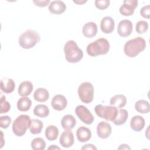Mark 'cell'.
<instances>
[{"instance_id": "6da1fadb", "label": "cell", "mask_w": 150, "mask_h": 150, "mask_svg": "<svg viewBox=\"0 0 150 150\" xmlns=\"http://www.w3.org/2000/svg\"><path fill=\"white\" fill-rule=\"evenodd\" d=\"M146 47L145 40L141 37H137L128 40L124 45V52L129 57H135Z\"/></svg>"}, {"instance_id": "7a4b0ae2", "label": "cell", "mask_w": 150, "mask_h": 150, "mask_svg": "<svg viewBox=\"0 0 150 150\" xmlns=\"http://www.w3.org/2000/svg\"><path fill=\"white\" fill-rule=\"evenodd\" d=\"M66 60L71 63L80 62L83 57V50L79 47L76 42L73 40H68L64 46Z\"/></svg>"}, {"instance_id": "3957f363", "label": "cell", "mask_w": 150, "mask_h": 150, "mask_svg": "<svg viewBox=\"0 0 150 150\" xmlns=\"http://www.w3.org/2000/svg\"><path fill=\"white\" fill-rule=\"evenodd\" d=\"M110 49V45L107 39L100 38L89 43L86 48L87 54L91 57L107 54Z\"/></svg>"}, {"instance_id": "277c9868", "label": "cell", "mask_w": 150, "mask_h": 150, "mask_svg": "<svg viewBox=\"0 0 150 150\" xmlns=\"http://www.w3.org/2000/svg\"><path fill=\"white\" fill-rule=\"evenodd\" d=\"M40 40V36L38 32L28 29L22 33L19 37L18 42L20 46L25 49H31Z\"/></svg>"}, {"instance_id": "5b68a950", "label": "cell", "mask_w": 150, "mask_h": 150, "mask_svg": "<svg viewBox=\"0 0 150 150\" xmlns=\"http://www.w3.org/2000/svg\"><path fill=\"white\" fill-rule=\"evenodd\" d=\"M31 124V120L28 115L21 114L19 115L13 122L12 129L13 134L18 137L23 136L29 128Z\"/></svg>"}, {"instance_id": "8992f818", "label": "cell", "mask_w": 150, "mask_h": 150, "mask_svg": "<svg viewBox=\"0 0 150 150\" xmlns=\"http://www.w3.org/2000/svg\"><path fill=\"white\" fill-rule=\"evenodd\" d=\"M96 114L101 118H104L107 121H112L117 117L118 110L112 105H97L94 108Z\"/></svg>"}, {"instance_id": "52a82bcc", "label": "cell", "mask_w": 150, "mask_h": 150, "mask_svg": "<svg viewBox=\"0 0 150 150\" xmlns=\"http://www.w3.org/2000/svg\"><path fill=\"white\" fill-rule=\"evenodd\" d=\"M94 86L90 82H83L78 87V95L81 101L86 104L92 102L94 97Z\"/></svg>"}, {"instance_id": "ba28073f", "label": "cell", "mask_w": 150, "mask_h": 150, "mask_svg": "<svg viewBox=\"0 0 150 150\" xmlns=\"http://www.w3.org/2000/svg\"><path fill=\"white\" fill-rule=\"evenodd\" d=\"M75 112L78 118L84 123L90 125L94 121V118L90 111L83 105H77L75 109Z\"/></svg>"}, {"instance_id": "9c48e42d", "label": "cell", "mask_w": 150, "mask_h": 150, "mask_svg": "<svg viewBox=\"0 0 150 150\" xmlns=\"http://www.w3.org/2000/svg\"><path fill=\"white\" fill-rule=\"evenodd\" d=\"M138 6V1L137 0H124L123 4L120 8V12L124 16H128L132 15L135 9Z\"/></svg>"}, {"instance_id": "30bf717a", "label": "cell", "mask_w": 150, "mask_h": 150, "mask_svg": "<svg viewBox=\"0 0 150 150\" xmlns=\"http://www.w3.org/2000/svg\"><path fill=\"white\" fill-rule=\"evenodd\" d=\"M133 25L131 21L128 19L121 21L117 27L118 34L121 37H127L129 36L132 32Z\"/></svg>"}, {"instance_id": "8fae6325", "label": "cell", "mask_w": 150, "mask_h": 150, "mask_svg": "<svg viewBox=\"0 0 150 150\" xmlns=\"http://www.w3.org/2000/svg\"><path fill=\"white\" fill-rule=\"evenodd\" d=\"M67 105V101L66 97L61 94L55 95L51 101L52 108L56 111H62L64 110Z\"/></svg>"}, {"instance_id": "7c38bea8", "label": "cell", "mask_w": 150, "mask_h": 150, "mask_svg": "<svg viewBox=\"0 0 150 150\" xmlns=\"http://www.w3.org/2000/svg\"><path fill=\"white\" fill-rule=\"evenodd\" d=\"M60 144L64 148L71 146L74 142V135L71 129H65L60 137Z\"/></svg>"}, {"instance_id": "4fadbf2b", "label": "cell", "mask_w": 150, "mask_h": 150, "mask_svg": "<svg viewBox=\"0 0 150 150\" xmlns=\"http://www.w3.org/2000/svg\"><path fill=\"white\" fill-rule=\"evenodd\" d=\"M112 132L110 124L106 121L100 122L97 126V134L98 136L103 139L108 138Z\"/></svg>"}, {"instance_id": "5bb4252c", "label": "cell", "mask_w": 150, "mask_h": 150, "mask_svg": "<svg viewBox=\"0 0 150 150\" xmlns=\"http://www.w3.org/2000/svg\"><path fill=\"white\" fill-rule=\"evenodd\" d=\"M115 27L114 19L110 16H105L102 18L100 22V28L101 31L106 34L112 32Z\"/></svg>"}, {"instance_id": "9a60e30c", "label": "cell", "mask_w": 150, "mask_h": 150, "mask_svg": "<svg viewBox=\"0 0 150 150\" xmlns=\"http://www.w3.org/2000/svg\"><path fill=\"white\" fill-rule=\"evenodd\" d=\"M66 10L65 4L62 1H52L49 5V11L50 13L55 15H59Z\"/></svg>"}, {"instance_id": "2e32d148", "label": "cell", "mask_w": 150, "mask_h": 150, "mask_svg": "<svg viewBox=\"0 0 150 150\" xmlns=\"http://www.w3.org/2000/svg\"><path fill=\"white\" fill-rule=\"evenodd\" d=\"M98 31L97 26L96 23L88 22L83 26L82 32L83 35L88 38H91L97 35Z\"/></svg>"}, {"instance_id": "e0dca14e", "label": "cell", "mask_w": 150, "mask_h": 150, "mask_svg": "<svg viewBox=\"0 0 150 150\" xmlns=\"http://www.w3.org/2000/svg\"><path fill=\"white\" fill-rule=\"evenodd\" d=\"M77 138L80 142H85L89 141L91 137V130L84 126L80 127L76 131Z\"/></svg>"}, {"instance_id": "ac0fdd59", "label": "cell", "mask_w": 150, "mask_h": 150, "mask_svg": "<svg viewBox=\"0 0 150 150\" xmlns=\"http://www.w3.org/2000/svg\"><path fill=\"white\" fill-rule=\"evenodd\" d=\"M145 120L141 115L134 116L130 121V127L131 129L137 132H139L142 130L145 127Z\"/></svg>"}, {"instance_id": "d6986e66", "label": "cell", "mask_w": 150, "mask_h": 150, "mask_svg": "<svg viewBox=\"0 0 150 150\" xmlns=\"http://www.w3.org/2000/svg\"><path fill=\"white\" fill-rule=\"evenodd\" d=\"M33 88V84L29 81H23L19 86L18 93L20 96L26 97L30 94Z\"/></svg>"}, {"instance_id": "ffe728a7", "label": "cell", "mask_w": 150, "mask_h": 150, "mask_svg": "<svg viewBox=\"0 0 150 150\" xmlns=\"http://www.w3.org/2000/svg\"><path fill=\"white\" fill-rule=\"evenodd\" d=\"M0 86L2 91L5 93H11L15 88V83L13 79L5 77L1 80Z\"/></svg>"}, {"instance_id": "44dd1931", "label": "cell", "mask_w": 150, "mask_h": 150, "mask_svg": "<svg viewBox=\"0 0 150 150\" xmlns=\"http://www.w3.org/2000/svg\"><path fill=\"white\" fill-rule=\"evenodd\" d=\"M76 124V120L70 114H67L63 117L61 120V125L64 129H71Z\"/></svg>"}, {"instance_id": "7402d4cb", "label": "cell", "mask_w": 150, "mask_h": 150, "mask_svg": "<svg viewBox=\"0 0 150 150\" xmlns=\"http://www.w3.org/2000/svg\"><path fill=\"white\" fill-rule=\"evenodd\" d=\"M33 98L38 102H45L49 98V91L45 88H38L34 92Z\"/></svg>"}, {"instance_id": "603a6c76", "label": "cell", "mask_w": 150, "mask_h": 150, "mask_svg": "<svg viewBox=\"0 0 150 150\" xmlns=\"http://www.w3.org/2000/svg\"><path fill=\"white\" fill-rule=\"evenodd\" d=\"M127 101V98L124 95L117 94L111 98L110 104L117 108H122L126 105Z\"/></svg>"}, {"instance_id": "cb8c5ba5", "label": "cell", "mask_w": 150, "mask_h": 150, "mask_svg": "<svg viewBox=\"0 0 150 150\" xmlns=\"http://www.w3.org/2000/svg\"><path fill=\"white\" fill-rule=\"evenodd\" d=\"M59 135V129L55 125H50L45 129V137L49 141H52L56 139Z\"/></svg>"}, {"instance_id": "d4e9b609", "label": "cell", "mask_w": 150, "mask_h": 150, "mask_svg": "<svg viewBox=\"0 0 150 150\" xmlns=\"http://www.w3.org/2000/svg\"><path fill=\"white\" fill-rule=\"evenodd\" d=\"M32 105V101L26 97H22L17 101V108L21 111H28Z\"/></svg>"}, {"instance_id": "484cf974", "label": "cell", "mask_w": 150, "mask_h": 150, "mask_svg": "<svg viewBox=\"0 0 150 150\" xmlns=\"http://www.w3.org/2000/svg\"><path fill=\"white\" fill-rule=\"evenodd\" d=\"M49 112L50 111L48 107L44 104H38L33 109L34 115L40 118H45L47 117Z\"/></svg>"}, {"instance_id": "4316f807", "label": "cell", "mask_w": 150, "mask_h": 150, "mask_svg": "<svg viewBox=\"0 0 150 150\" xmlns=\"http://www.w3.org/2000/svg\"><path fill=\"white\" fill-rule=\"evenodd\" d=\"M135 108L139 113L147 114L150 111L149 103L145 100H139L135 103Z\"/></svg>"}, {"instance_id": "83f0119b", "label": "cell", "mask_w": 150, "mask_h": 150, "mask_svg": "<svg viewBox=\"0 0 150 150\" xmlns=\"http://www.w3.org/2000/svg\"><path fill=\"white\" fill-rule=\"evenodd\" d=\"M128 112L125 109H120L116 118L112 121L113 123L116 125H121L124 124L128 119Z\"/></svg>"}, {"instance_id": "f1b7e54d", "label": "cell", "mask_w": 150, "mask_h": 150, "mask_svg": "<svg viewBox=\"0 0 150 150\" xmlns=\"http://www.w3.org/2000/svg\"><path fill=\"white\" fill-rule=\"evenodd\" d=\"M43 127V124L42 121L38 119H33L31 120L29 130L32 134H39L41 132Z\"/></svg>"}, {"instance_id": "f546056e", "label": "cell", "mask_w": 150, "mask_h": 150, "mask_svg": "<svg viewBox=\"0 0 150 150\" xmlns=\"http://www.w3.org/2000/svg\"><path fill=\"white\" fill-rule=\"evenodd\" d=\"M45 147L46 142L42 138H35L31 142V148L34 150H43Z\"/></svg>"}, {"instance_id": "4dcf8cb0", "label": "cell", "mask_w": 150, "mask_h": 150, "mask_svg": "<svg viewBox=\"0 0 150 150\" xmlns=\"http://www.w3.org/2000/svg\"><path fill=\"white\" fill-rule=\"evenodd\" d=\"M0 104H1V109L0 113L4 114L8 112L11 109V105L6 100V97L2 93H1V100H0Z\"/></svg>"}, {"instance_id": "1f68e13d", "label": "cell", "mask_w": 150, "mask_h": 150, "mask_svg": "<svg viewBox=\"0 0 150 150\" xmlns=\"http://www.w3.org/2000/svg\"><path fill=\"white\" fill-rule=\"evenodd\" d=\"M135 29L139 34L145 33L148 29V23L145 21H139L136 24Z\"/></svg>"}, {"instance_id": "d6a6232c", "label": "cell", "mask_w": 150, "mask_h": 150, "mask_svg": "<svg viewBox=\"0 0 150 150\" xmlns=\"http://www.w3.org/2000/svg\"><path fill=\"white\" fill-rule=\"evenodd\" d=\"M110 4L109 0H96L95 6L100 10H104L107 8Z\"/></svg>"}, {"instance_id": "836d02e7", "label": "cell", "mask_w": 150, "mask_h": 150, "mask_svg": "<svg viewBox=\"0 0 150 150\" xmlns=\"http://www.w3.org/2000/svg\"><path fill=\"white\" fill-rule=\"evenodd\" d=\"M11 118L8 115L1 116L0 117V127L2 128L6 129L11 123Z\"/></svg>"}, {"instance_id": "e575fe53", "label": "cell", "mask_w": 150, "mask_h": 150, "mask_svg": "<svg viewBox=\"0 0 150 150\" xmlns=\"http://www.w3.org/2000/svg\"><path fill=\"white\" fill-rule=\"evenodd\" d=\"M141 15L146 19H149L150 18V5H147L143 6L140 10Z\"/></svg>"}, {"instance_id": "d590c367", "label": "cell", "mask_w": 150, "mask_h": 150, "mask_svg": "<svg viewBox=\"0 0 150 150\" xmlns=\"http://www.w3.org/2000/svg\"><path fill=\"white\" fill-rule=\"evenodd\" d=\"M33 2L35 4V5L39 6V7H45L47 6L49 2V0H43V1H40V0H33Z\"/></svg>"}, {"instance_id": "8d00e7d4", "label": "cell", "mask_w": 150, "mask_h": 150, "mask_svg": "<svg viewBox=\"0 0 150 150\" xmlns=\"http://www.w3.org/2000/svg\"><path fill=\"white\" fill-rule=\"evenodd\" d=\"M81 149H97V148L93 144H86L81 147Z\"/></svg>"}, {"instance_id": "74e56055", "label": "cell", "mask_w": 150, "mask_h": 150, "mask_svg": "<svg viewBox=\"0 0 150 150\" xmlns=\"http://www.w3.org/2000/svg\"><path fill=\"white\" fill-rule=\"evenodd\" d=\"M118 149H130V147L127 145V144H121L120 145V146L118 148Z\"/></svg>"}, {"instance_id": "f35d334b", "label": "cell", "mask_w": 150, "mask_h": 150, "mask_svg": "<svg viewBox=\"0 0 150 150\" xmlns=\"http://www.w3.org/2000/svg\"><path fill=\"white\" fill-rule=\"evenodd\" d=\"M87 0H75V1H73V2H74L75 4H78V5H82L86 2H87Z\"/></svg>"}, {"instance_id": "ab89813d", "label": "cell", "mask_w": 150, "mask_h": 150, "mask_svg": "<svg viewBox=\"0 0 150 150\" xmlns=\"http://www.w3.org/2000/svg\"><path fill=\"white\" fill-rule=\"evenodd\" d=\"M47 149H52V150H53V149H60V148L56 146L55 145H52L50 146L49 147H48Z\"/></svg>"}]
</instances>
